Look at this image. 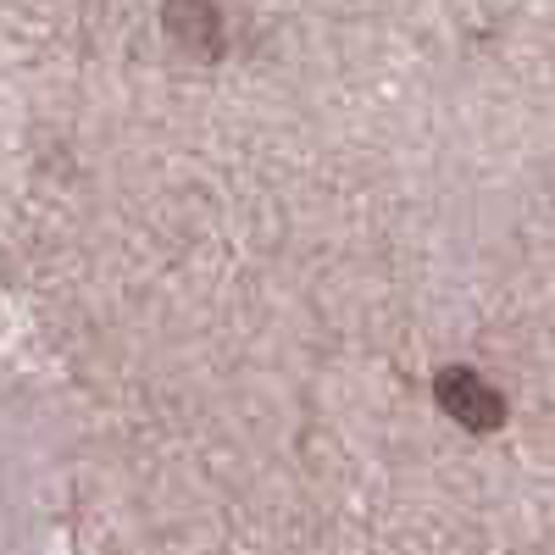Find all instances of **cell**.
<instances>
[{
  "label": "cell",
  "mask_w": 555,
  "mask_h": 555,
  "mask_svg": "<svg viewBox=\"0 0 555 555\" xmlns=\"http://www.w3.org/2000/svg\"><path fill=\"white\" fill-rule=\"evenodd\" d=\"M434 389H439V405L455 416L461 428L489 434V428H500V423H505V400H500L478 373H467V366H444Z\"/></svg>",
  "instance_id": "6da1fadb"
}]
</instances>
